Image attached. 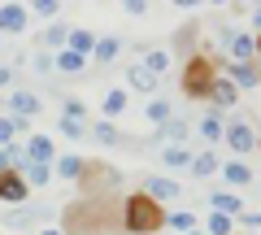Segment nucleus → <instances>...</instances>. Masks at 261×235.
I'll return each mask as SVG.
<instances>
[{
    "label": "nucleus",
    "mask_w": 261,
    "mask_h": 235,
    "mask_svg": "<svg viewBox=\"0 0 261 235\" xmlns=\"http://www.w3.org/2000/svg\"><path fill=\"white\" fill-rule=\"evenodd\" d=\"M18 174L27 179V188H31V192H35V188H48V183H53V166H35V161H27Z\"/></svg>",
    "instance_id": "obj_26"
},
{
    "label": "nucleus",
    "mask_w": 261,
    "mask_h": 235,
    "mask_svg": "<svg viewBox=\"0 0 261 235\" xmlns=\"http://www.w3.org/2000/svg\"><path fill=\"white\" fill-rule=\"evenodd\" d=\"M126 87H135V92H144V96H157V79L144 66H126Z\"/></svg>",
    "instance_id": "obj_24"
},
{
    "label": "nucleus",
    "mask_w": 261,
    "mask_h": 235,
    "mask_svg": "<svg viewBox=\"0 0 261 235\" xmlns=\"http://www.w3.org/2000/svg\"><path fill=\"white\" fill-rule=\"evenodd\" d=\"M118 53H122V39H118V35H105V39H96L92 61H96V66H113V61H118Z\"/></svg>",
    "instance_id": "obj_23"
},
{
    "label": "nucleus",
    "mask_w": 261,
    "mask_h": 235,
    "mask_svg": "<svg viewBox=\"0 0 261 235\" xmlns=\"http://www.w3.org/2000/svg\"><path fill=\"white\" fill-rule=\"evenodd\" d=\"M218 174H222L231 188H252V183H257V174H252L248 161H222V170H218Z\"/></svg>",
    "instance_id": "obj_14"
},
{
    "label": "nucleus",
    "mask_w": 261,
    "mask_h": 235,
    "mask_svg": "<svg viewBox=\"0 0 261 235\" xmlns=\"http://www.w3.org/2000/svg\"><path fill=\"white\" fill-rule=\"evenodd\" d=\"M83 170H87V157H79V152H57V174L61 179H83Z\"/></svg>",
    "instance_id": "obj_20"
},
{
    "label": "nucleus",
    "mask_w": 261,
    "mask_h": 235,
    "mask_svg": "<svg viewBox=\"0 0 261 235\" xmlns=\"http://www.w3.org/2000/svg\"><path fill=\"white\" fill-rule=\"evenodd\" d=\"M144 70H148L152 79H161L170 70V53L166 48H148V53H144Z\"/></svg>",
    "instance_id": "obj_27"
},
{
    "label": "nucleus",
    "mask_w": 261,
    "mask_h": 235,
    "mask_svg": "<svg viewBox=\"0 0 261 235\" xmlns=\"http://www.w3.org/2000/svg\"><path fill=\"white\" fill-rule=\"evenodd\" d=\"M53 157H57L53 135H31V140H27V161H35V166H53Z\"/></svg>",
    "instance_id": "obj_13"
},
{
    "label": "nucleus",
    "mask_w": 261,
    "mask_h": 235,
    "mask_svg": "<svg viewBox=\"0 0 261 235\" xmlns=\"http://www.w3.org/2000/svg\"><path fill=\"white\" fill-rule=\"evenodd\" d=\"M235 222H244V226H261V209H244Z\"/></svg>",
    "instance_id": "obj_38"
},
{
    "label": "nucleus",
    "mask_w": 261,
    "mask_h": 235,
    "mask_svg": "<svg viewBox=\"0 0 261 235\" xmlns=\"http://www.w3.org/2000/svg\"><path fill=\"white\" fill-rule=\"evenodd\" d=\"M122 231L130 235H152V231H166V209L157 200H148L144 192H130L122 200Z\"/></svg>",
    "instance_id": "obj_1"
},
{
    "label": "nucleus",
    "mask_w": 261,
    "mask_h": 235,
    "mask_svg": "<svg viewBox=\"0 0 261 235\" xmlns=\"http://www.w3.org/2000/svg\"><path fill=\"white\" fill-rule=\"evenodd\" d=\"M57 131H61L65 140H87V126L74 122V118H61V122H57Z\"/></svg>",
    "instance_id": "obj_33"
},
{
    "label": "nucleus",
    "mask_w": 261,
    "mask_h": 235,
    "mask_svg": "<svg viewBox=\"0 0 261 235\" xmlns=\"http://www.w3.org/2000/svg\"><path fill=\"white\" fill-rule=\"evenodd\" d=\"M126 105H130V96L122 92V87H109V92H105V100H100V113H105V122H113L118 113H126Z\"/></svg>",
    "instance_id": "obj_21"
},
{
    "label": "nucleus",
    "mask_w": 261,
    "mask_h": 235,
    "mask_svg": "<svg viewBox=\"0 0 261 235\" xmlns=\"http://www.w3.org/2000/svg\"><path fill=\"white\" fill-rule=\"evenodd\" d=\"M0 39H5V35H0Z\"/></svg>",
    "instance_id": "obj_46"
},
{
    "label": "nucleus",
    "mask_w": 261,
    "mask_h": 235,
    "mask_svg": "<svg viewBox=\"0 0 261 235\" xmlns=\"http://www.w3.org/2000/svg\"><path fill=\"white\" fill-rule=\"evenodd\" d=\"M44 218H53V205H22V209H9L5 226H13V231H27V226L44 222Z\"/></svg>",
    "instance_id": "obj_10"
},
{
    "label": "nucleus",
    "mask_w": 261,
    "mask_h": 235,
    "mask_svg": "<svg viewBox=\"0 0 261 235\" xmlns=\"http://www.w3.org/2000/svg\"><path fill=\"white\" fill-rule=\"evenodd\" d=\"M92 140L105 144V148H118V144H126V140H122V131H118L113 122H96V126H92Z\"/></svg>",
    "instance_id": "obj_30"
},
{
    "label": "nucleus",
    "mask_w": 261,
    "mask_h": 235,
    "mask_svg": "<svg viewBox=\"0 0 261 235\" xmlns=\"http://www.w3.org/2000/svg\"><path fill=\"white\" fill-rule=\"evenodd\" d=\"M235 105H240V87H235L231 79H222V74H218V83L209 87V109H214V113H222V109H235Z\"/></svg>",
    "instance_id": "obj_11"
},
{
    "label": "nucleus",
    "mask_w": 261,
    "mask_h": 235,
    "mask_svg": "<svg viewBox=\"0 0 261 235\" xmlns=\"http://www.w3.org/2000/svg\"><path fill=\"white\" fill-rule=\"evenodd\" d=\"M226 148L235 152V161L240 157H252L257 152V118H248V113H235L231 122H226Z\"/></svg>",
    "instance_id": "obj_3"
},
{
    "label": "nucleus",
    "mask_w": 261,
    "mask_h": 235,
    "mask_svg": "<svg viewBox=\"0 0 261 235\" xmlns=\"http://www.w3.org/2000/svg\"><path fill=\"white\" fill-rule=\"evenodd\" d=\"M96 39H100V35H92V31H70V44H65V48L79 53V57H92L96 53Z\"/></svg>",
    "instance_id": "obj_29"
},
{
    "label": "nucleus",
    "mask_w": 261,
    "mask_h": 235,
    "mask_svg": "<svg viewBox=\"0 0 261 235\" xmlns=\"http://www.w3.org/2000/svg\"><path fill=\"white\" fill-rule=\"evenodd\" d=\"M248 13H252V31H257V35H261V5H252Z\"/></svg>",
    "instance_id": "obj_40"
},
{
    "label": "nucleus",
    "mask_w": 261,
    "mask_h": 235,
    "mask_svg": "<svg viewBox=\"0 0 261 235\" xmlns=\"http://www.w3.org/2000/svg\"><path fill=\"white\" fill-rule=\"evenodd\" d=\"M5 83H13V70L9 66H0V87H5Z\"/></svg>",
    "instance_id": "obj_41"
},
{
    "label": "nucleus",
    "mask_w": 261,
    "mask_h": 235,
    "mask_svg": "<svg viewBox=\"0 0 261 235\" xmlns=\"http://www.w3.org/2000/svg\"><path fill=\"white\" fill-rule=\"evenodd\" d=\"M222 44H226V61H235V66H252L257 61V35L252 31L222 27Z\"/></svg>",
    "instance_id": "obj_5"
},
{
    "label": "nucleus",
    "mask_w": 261,
    "mask_h": 235,
    "mask_svg": "<svg viewBox=\"0 0 261 235\" xmlns=\"http://www.w3.org/2000/svg\"><path fill=\"white\" fill-rule=\"evenodd\" d=\"M31 66H35L39 74H48V70H53V53H35V61H31Z\"/></svg>",
    "instance_id": "obj_37"
},
{
    "label": "nucleus",
    "mask_w": 261,
    "mask_h": 235,
    "mask_svg": "<svg viewBox=\"0 0 261 235\" xmlns=\"http://www.w3.org/2000/svg\"><path fill=\"white\" fill-rule=\"evenodd\" d=\"M13 140H18V131H13V118H0V148H9Z\"/></svg>",
    "instance_id": "obj_36"
},
{
    "label": "nucleus",
    "mask_w": 261,
    "mask_h": 235,
    "mask_svg": "<svg viewBox=\"0 0 261 235\" xmlns=\"http://www.w3.org/2000/svg\"><path fill=\"white\" fill-rule=\"evenodd\" d=\"M257 183H261V179H257Z\"/></svg>",
    "instance_id": "obj_47"
},
{
    "label": "nucleus",
    "mask_w": 261,
    "mask_h": 235,
    "mask_svg": "<svg viewBox=\"0 0 261 235\" xmlns=\"http://www.w3.org/2000/svg\"><path fill=\"white\" fill-rule=\"evenodd\" d=\"M196 135H200L205 144H222V135H226V122H222V113H214V109H209L205 118L196 122Z\"/></svg>",
    "instance_id": "obj_17"
},
{
    "label": "nucleus",
    "mask_w": 261,
    "mask_h": 235,
    "mask_svg": "<svg viewBox=\"0 0 261 235\" xmlns=\"http://www.w3.org/2000/svg\"><path fill=\"white\" fill-rule=\"evenodd\" d=\"M157 157H161V166H166V170H192V157H196V152L183 148V144H166Z\"/></svg>",
    "instance_id": "obj_18"
},
{
    "label": "nucleus",
    "mask_w": 261,
    "mask_h": 235,
    "mask_svg": "<svg viewBox=\"0 0 261 235\" xmlns=\"http://www.w3.org/2000/svg\"><path fill=\"white\" fill-rule=\"evenodd\" d=\"M122 9H126L130 18H144V13H148V5H144V0H126V5H122Z\"/></svg>",
    "instance_id": "obj_39"
},
{
    "label": "nucleus",
    "mask_w": 261,
    "mask_h": 235,
    "mask_svg": "<svg viewBox=\"0 0 261 235\" xmlns=\"http://www.w3.org/2000/svg\"><path fill=\"white\" fill-rule=\"evenodd\" d=\"M205 235H235V218H226V214H209Z\"/></svg>",
    "instance_id": "obj_32"
},
{
    "label": "nucleus",
    "mask_w": 261,
    "mask_h": 235,
    "mask_svg": "<svg viewBox=\"0 0 261 235\" xmlns=\"http://www.w3.org/2000/svg\"><path fill=\"white\" fill-rule=\"evenodd\" d=\"M144 196L157 200V205H170V200L183 196V183H178V179H166V174H148V179H144Z\"/></svg>",
    "instance_id": "obj_6"
},
{
    "label": "nucleus",
    "mask_w": 261,
    "mask_h": 235,
    "mask_svg": "<svg viewBox=\"0 0 261 235\" xmlns=\"http://www.w3.org/2000/svg\"><path fill=\"white\" fill-rule=\"evenodd\" d=\"M166 231H174V235H192V231H200V218H196V209H170V214H166Z\"/></svg>",
    "instance_id": "obj_16"
},
{
    "label": "nucleus",
    "mask_w": 261,
    "mask_h": 235,
    "mask_svg": "<svg viewBox=\"0 0 261 235\" xmlns=\"http://www.w3.org/2000/svg\"><path fill=\"white\" fill-rule=\"evenodd\" d=\"M218 83V61L209 53H192L183 66V96L192 100H209V87Z\"/></svg>",
    "instance_id": "obj_2"
},
{
    "label": "nucleus",
    "mask_w": 261,
    "mask_h": 235,
    "mask_svg": "<svg viewBox=\"0 0 261 235\" xmlns=\"http://www.w3.org/2000/svg\"><path fill=\"white\" fill-rule=\"evenodd\" d=\"M31 13H39V18H57V13H61V5H57V0H35V5H31Z\"/></svg>",
    "instance_id": "obj_35"
},
{
    "label": "nucleus",
    "mask_w": 261,
    "mask_h": 235,
    "mask_svg": "<svg viewBox=\"0 0 261 235\" xmlns=\"http://www.w3.org/2000/svg\"><path fill=\"white\" fill-rule=\"evenodd\" d=\"M144 118H148V122H157V126H166L170 118H174V105H170V100H161V96H152V100H148V109H144Z\"/></svg>",
    "instance_id": "obj_28"
},
{
    "label": "nucleus",
    "mask_w": 261,
    "mask_h": 235,
    "mask_svg": "<svg viewBox=\"0 0 261 235\" xmlns=\"http://www.w3.org/2000/svg\"><path fill=\"white\" fill-rule=\"evenodd\" d=\"M218 170H222V157H218L214 148H205V152L192 157V179H214Z\"/></svg>",
    "instance_id": "obj_19"
},
{
    "label": "nucleus",
    "mask_w": 261,
    "mask_h": 235,
    "mask_svg": "<svg viewBox=\"0 0 261 235\" xmlns=\"http://www.w3.org/2000/svg\"><path fill=\"white\" fill-rule=\"evenodd\" d=\"M192 235H205V231H192Z\"/></svg>",
    "instance_id": "obj_45"
},
{
    "label": "nucleus",
    "mask_w": 261,
    "mask_h": 235,
    "mask_svg": "<svg viewBox=\"0 0 261 235\" xmlns=\"http://www.w3.org/2000/svg\"><path fill=\"white\" fill-rule=\"evenodd\" d=\"M44 44L53 48V53H61V48L70 44V27H65V22H48V31H44Z\"/></svg>",
    "instance_id": "obj_31"
},
{
    "label": "nucleus",
    "mask_w": 261,
    "mask_h": 235,
    "mask_svg": "<svg viewBox=\"0 0 261 235\" xmlns=\"http://www.w3.org/2000/svg\"><path fill=\"white\" fill-rule=\"evenodd\" d=\"M122 188V174L113 166H105V161H87L83 179H79V192L83 196H109V192Z\"/></svg>",
    "instance_id": "obj_4"
},
{
    "label": "nucleus",
    "mask_w": 261,
    "mask_h": 235,
    "mask_svg": "<svg viewBox=\"0 0 261 235\" xmlns=\"http://www.w3.org/2000/svg\"><path fill=\"white\" fill-rule=\"evenodd\" d=\"M39 235H65V231H61V226H44V231H39Z\"/></svg>",
    "instance_id": "obj_43"
},
{
    "label": "nucleus",
    "mask_w": 261,
    "mask_h": 235,
    "mask_svg": "<svg viewBox=\"0 0 261 235\" xmlns=\"http://www.w3.org/2000/svg\"><path fill=\"white\" fill-rule=\"evenodd\" d=\"M257 57H261V35H257Z\"/></svg>",
    "instance_id": "obj_44"
},
{
    "label": "nucleus",
    "mask_w": 261,
    "mask_h": 235,
    "mask_svg": "<svg viewBox=\"0 0 261 235\" xmlns=\"http://www.w3.org/2000/svg\"><path fill=\"white\" fill-rule=\"evenodd\" d=\"M0 174H9V157H5V148H0Z\"/></svg>",
    "instance_id": "obj_42"
},
{
    "label": "nucleus",
    "mask_w": 261,
    "mask_h": 235,
    "mask_svg": "<svg viewBox=\"0 0 261 235\" xmlns=\"http://www.w3.org/2000/svg\"><path fill=\"white\" fill-rule=\"evenodd\" d=\"M53 70H61V74H83V70H87V57L61 48V53H53Z\"/></svg>",
    "instance_id": "obj_22"
},
{
    "label": "nucleus",
    "mask_w": 261,
    "mask_h": 235,
    "mask_svg": "<svg viewBox=\"0 0 261 235\" xmlns=\"http://www.w3.org/2000/svg\"><path fill=\"white\" fill-rule=\"evenodd\" d=\"M61 118H74V122H83V118H87V105L70 96V100H61Z\"/></svg>",
    "instance_id": "obj_34"
},
{
    "label": "nucleus",
    "mask_w": 261,
    "mask_h": 235,
    "mask_svg": "<svg viewBox=\"0 0 261 235\" xmlns=\"http://www.w3.org/2000/svg\"><path fill=\"white\" fill-rule=\"evenodd\" d=\"M209 209H214V214H226V218H240L244 214V196L240 192H209Z\"/></svg>",
    "instance_id": "obj_15"
},
{
    "label": "nucleus",
    "mask_w": 261,
    "mask_h": 235,
    "mask_svg": "<svg viewBox=\"0 0 261 235\" xmlns=\"http://www.w3.org/2000/svg\"><path fill=\"white\" fill-rule=\"evenodd\" d=\"M218 74H222V79H231V83L240 87V92H244V87H261V66H257V61H252V66H235V61H218Z\"/></svg>",
    "instance_id": "obj_7"
},
{
    "label": "nucleus",
    "mask_w": 261,
    "mask_h": 235,
    "mask_svg": "<svg viewBox=\"0 0 261 235\" xmlns=\"http://www.w3.org/2000/svg\"><path fill=\"white\" fill-rule=\"evenodd\" d=\"M0 200H5V205H13V209H22L31 200V188H27V179H22V174H0Z\"/></svg>",
    "instance_id": "obj_8"
},
{
    "label": "nucleus",
    "mask_w": 261,
    "mask_h": 235,
    "mask_svg": "<svg viewBox=\"0 0 261 235\" xmlns=\"http://www.w3.org/2000/svg\"><path fill=\"white\" fill-rule=\"evenodd\" d=\"M187 135H192V122L187 118H170L166 126H157V140H166V144H183Z\"/></svg>",
    "instance_id": "obj_25"
},
{
    "label": "nucleus",
    "mask_w": 261,
    "mask_h": 235,
    "mask_svg": "<svg viewBox=\"0 0 261 235\" xmlns=\"http://www.w3.org/2000/svg\"><path fill=\"white\" fill-rule=\"evenodd\" d=\"M5 105H9V113H13V118H27V122L35 118L39 109H44V100H39L35 92H27V87H18V92H9V96H5Z\"/></svg>",
    "instance_id": "obj_9"
},
{
    "label": "nucleus",
    "mask_w": 261,
    "mask_h": 235,
    "mask_svg": "<svg viewBox=\"0 0 261 235\" xmlns=\"http://www.w3.org/2000/svg\"><path fill=\"white\" fill-rule=\"evenodd\" d=\"M27 13H31L27 5H0V35H22L31 27Z\"/></svg>",
    "instance_id": "obj_12"
}]
</instances>
